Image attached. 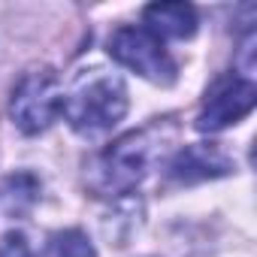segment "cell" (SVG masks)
Listing matches in <instances>:
<instances>
[{"label": "cell", "instance_id": "obj_10", "mask_svg": "<svg viewBox=\"0 0 257 257\" xmlns=\"http://www.w3.org/2000/svg\"><path fill=\"white\" fill-rule=\"evenodd\" d=\"M0 257H31V245L22 233H7L0 239Z\"/></svg>", "mask_w": 257, "mask_h": 257}, {"label": "cell", "instance_id": "obj_8", "mask_svg": "<svg viewBox=\"0 0 257 257\" xmlns=\"http://www.w3.org/2000/svg\"><path fill=\"white\" fill-rule=\"evenodd\" d=\"M40 197V182L31 176V173H19V176H10L0 188V206H4L10 215H22L28 212Z\"/></svg>", "mask_w": 257, "mask_h": 257}, {"label": "cell", "instance_id": "obj_7", "mask_svg": "<svg viewBox=\"0 0 257 257\" xmlns=\"http://www.w3.org/2000/svg\"><path fill=\"white\" fill-rule=\"evenodd\" d=\"M143 28L155 34L161 43L164 40H188L197 31V10L182 0H164V4H152L143 13Z\"/></svg>", "mask_w": 257, "mask_h": 257}, {"label": "cell", "instance_id": "obj_1", "mask_svg": "<svg viewBox=\"0 0 257 257\" xmlns=\"http://www.w3.org/2000/svg\"><path fill=\"white\" fill-rule=\"evenodd\" d=\"M176 134H179V127L173 118H155V121L143 124L140 131L118 137L112 146H106L94 158V164L88 170V188L97 197L131 194L173 152Z\"/></svg>", "mask_w": 257, "mask_h": 257}, {"label": "cell", "instance_id": "obj_2", "mask_svg": "<svg viewBox=\"0 0 257 257\" xmlns=\"http://www.w3.org/2000/svg\"><path fill=\"white\" fill-rule=\"evenodd\" d=\"M127 85L118 73L91 67L82 70L61 100V115L79 134H103L127 115Z\"/></svg>", "mask_w": 257, "mask_h": 257}, {"label": "cell", "instance_id": "obj_3", "mask_svg": "<svg viewBox=\"0 0 257 257\" xmlns=\"http://www.w3.org/2000/svg\"><path fill=\"white\" fill-rule=\"evenodd\" d=\"M61 100H64V88L55 70L49 67L28 70L13 88V100H10L13 124L28 137L43 134L61 115Z\"/></svg>", "mask_w": 257, "mask_h": 257}, {"label": "cell", "instance_id": "obj_4", "mask_svg": "<svg viewBox=\"0 0 257 257\" xmlns=\"http://www.w3.org/2000/svg\"><path fill=\"white\" fill-rule=\"evenodd\" d=\"M109 55L134 70L137 76L155 82V85H173L176 82V61L170 58L167 46L149 34L146 28H134V25H124L109 37Z\"/></svg>", "mask_w": 257, "mask_h": 257}, {"label": "cell", "instance_id": "obj_9", "mask_svg": "<svg viewBox=\"0 0 257 257\" xmlns=\"http://www.w3.org/2000/svg\"><path fill=\"white\" fill-rule=\"evenodd\" d=\"M49 257H94V245L82 230H64L52 239V254Z\"/></svg>", "mask_w": 257, "mask_h": 257}, {"label": "cell", "instance_id": "obj_6", "mask_svg": "<svg viewBox=\"0 0 257 257\" xmlns=\"http://www.w3.org/2000/svg\"><path fill=\"white\" fill-rule=\"evenodd\" d=\"M167 170H170L173 182L194 185V182H206V179H221V176L233 173L236 164L218 143H194V146L179 149Z\"/></svg>", "mask_w": 257, "mask_h": 257}, {"label": "cell", "instance_id": "obj_5", "mask_svg": "<svg viewBox=\"0 0 257 257\" xmlns=\"http://www.w3.org/2000/svg\"><path fill=\"white\" fill-rule=\"evenodd\" d=\"M257 103V88L251 79L245 76H224L218 79L206 100H203V109L197 115V131L203 134H215V131H224V127L242 121Z\"/></svg>", "mask_w": 257, "mask_h": 257}]
</instances>
